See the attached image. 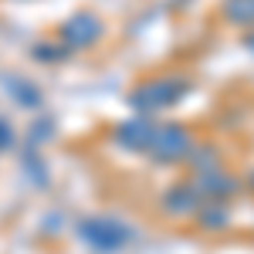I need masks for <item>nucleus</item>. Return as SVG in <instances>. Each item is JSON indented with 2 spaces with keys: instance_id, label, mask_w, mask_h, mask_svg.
I'll return each mask as SVG.
<instances>
[{
  "instance_id": "0eeeda50",
  "label": "nucleus",
  "mask_w": 254,
  "mask_h": 254,
  "mask_svg": "<svg viewBox=\"0 0 254 254\" xmlns=\"http://www.w3.org/2000/svg\"><path fill=\"white\" fill-rule=\"evenodd\" d=\"M163 207H166V214H173V217L193 214L196 207H200V193H196L190 183H183V187H170L166 196H163Z\"/></svg>"
},
{
  "instance_id": "9b49d317",
  "label": "nucleus",
  "mask_w": 254,
  "mask_h": 254,
  "mask_svg": "<svg viewBox=\"0 0 254 254\" xmlns=\"http://www.w3.org/2000/svg\"><path fill=\"white\" fill-rule=\"evenodd\" d=\"M251 187H254V173H251Z\"/></svg>"
},
{
  "instance_id": "f257e3e1",
  "label": "nucleus",
  "mask_w": 254,
  "mask_h": 254,
  "mask_svg": "<svg viewBox=\"0 0 254 254\" xmlns=\"http://www.w3.org/2000/svg\"><path fill=\"white\" fill-rule=\"evenodd\" d=\"M187 92H190V81L187 78H153V81H142L136 92L129 95V105L136 112H142V116H149V112L176 105Z\"/></svg>"
},
{
  "instance_id": "39448f33",
  "label": "nucleus",
  "mask_w": 254,
  "mask_h": 254,
  "mask_svg": "<svg viewBox=\"0 0 254 254\" xmlns=\"http://www.w3.org/2000/svg\"><path fill=\"white\" fill-rule=\"evenodd\" d=\"M193 190L196 193H207V196H231L237 190V183L227 173H220V166L214 163V166H203V170H200Z\"/></svg>"
},
{
  "instance_id": "6e6552de",
  "label": "nucleus",
  "mask_w": 254,
  "mask_h": 254,
  "mask_svg": "<svg viewBox=\"0 0 254 254\" xmlns=\"http://www.w3.org/2000/svg\"><path fill=\"white\" fill-rule=\"evenodd\" d=\"M224 17L234 24H254V0H224Z\"/></svg>"
},
{
  "instance_id": "20e7f679",
  "label": "nucleus",
  "mask_w": 254,
  "mask_h": 254,
  "mask_svg": "<svg viewBox=\"0 0 254 254\" xmlns=\"http://www.w3.org/2000/svg\"><path fill=\"white\" fill-rule=\"evenodd\" d=\"M98 34H102V20L95 14H75V17L64 20V27H61V41H64V48L71 51V48H88V44H95Z\"/></svg>"
},
{
  "instance_id": "423d86ee",
  "label": "nucleus",
  "mask_w": 254,
  "mask_h": 254,
  "mask_svg": "<svg viewBox=\"0 0 254 254\" xmlns=\"http://www.w3.org/2000/svg\"><path fill=\"white\" fill-rule=\"evenodd\" d=\"M153 132H156L153 122H146V119H132V122H126V126H119V129H116V139L126 146V149H139V153H146Z\"/></svg>"
},
{
  "instance_id": "1a4fd4ad",
  "label": "nucleus",
  "mask_w": 254,
  "mask_h": 254,
  "mask_svg": "<svg viewBox=\"0 0 254 254\" xmlns=\"http://www.w3.org/2000/svg\"><path fill=\"white\" fill-rule=\"evenodd\" d=\"M200 224L203 227H227V214L220 207H203L200 210Z\"/></svg>"
},
{
  "instance_id": "9d476101",
  "label": "nucleus",
  "mask_w": 254,
  "mask_h": 254,
  "mask_svg": "<svg viewBox=\"0 0 254 254\" xmlns=\"http://www.w3.org/2000/svg\"><path fill=\"white\" fill-rule=\"evenodd\" d=\"M244 44H248V48H251V51H254V31H251V34H248V41H244Z\"/></svg>"
},
{
  "instance_id": "f03ea898",
  "label": "nucleus",
  "mask_w": 254,
  "mask_h": 254,
  "mask_svg": "<svg viewBox=\"0 0 254 254\" xmlns=\"http://www.w3.org/2000/svg\"><path fill=\"white\" fill-rule=\"evenodd\" d=\"M78 234L88 248H95L102 254H116L122 248H129V241H132V231L116 217H85L78 224Z\"/></svg>"
},
{
  "instance_id": "7ed1b4c3",
  "label": "nucleus",
  "mask_w": 254,
  "mask_h": 254,
  "mask_svg": "<svg viewBox=\"0 0 254 254\" xmlns=\"http://www.w3.org/2000/svg\"><path fill=\"white\" fill-rule=\"evenodd\" d=\"M190 149H193V139H190V129L187 126H156V132L149 139V156L156 159V163H180V159L190 156Z\"/></svg>"
}]
</instances>
